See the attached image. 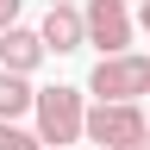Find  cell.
<instances>
[{
    "mask_svg": "<svg viewBox=\"0 0 150 150\" xmlns=\"http://www.w3.org/2000/svg\"><path fill=\"white\" fill-rule=\"evenodd\" d=\"M144 131H150V112L138 100H94L88 106V138L100 150H138Z\"/></svg>",
    "mask_w": 150,
    "mask_h": 150,
    "instance_id": "3957f363",
    "label": "cell"
},
{
    "mask_svg": "<svg viewBox=\"0 0 150 150\" xmlns=\"http://www.w3.org/2000/svg\"><path fill=\"white\" fill-rule=\"evenodd\" d=\"M138 25H144V31H150V0H144V6H138Z\"/></svg>",
    "mask_w": 150,
    "mask_h": 150,
    "instance_id": "30bf717a",
    "label": "cell"
},
{
    "mask_svg": "<svg viewBox=\"0 0 150 150\" xmlns=\"http://www.w3.org/2000/svg\"><path fill=\"white\" fill-rule=\"evenodd\" d=\"M50 150H75V144H50Z\"/></svg>",
    "mask_w": 150,
    "mask_h": 150,
    "instance_id": "7c38bea8",
    "label": "cell"
},
{
    "mask_svg": "<svg viewBox=\"0 0 150 150\" xmlns=\"http://www.w3.org/2000/svg\"><path fill=\"white\" fill-rule=\"evenodd\" d=\"M0 150H50L44 131H25L19 119H0Z\"/></svg>",
    "mask_w": 150,
    "mask_h": 150,
    "instance_id": "ba28073f",
    "label": "cell"
},
{
    "mask_svg": "<svg viewBox=\"0 0 150 150\" xmlns=\"http://www.w3.org/2000/svg\"><path fill=\"white\" fill-rule=\"evenodd\" d=\"M44 44H50V56H69V50H81L88 44V13L75 6V0H50V13H44Z\"/></svg>",
    "mask_w": 150,
    "mask_h": 150,
    "instance_id": "5b68a950",
    "label": "cell"
},
{
    "mask_svg": "<svg viewBox=\"0 0 150 150\" xmlns=\"http://www.w3.org/2000/svg\"><path fill=\"white\" fill-rule=\"evenodd\" d=\"M50 56V44H44V31H31V25H6L0 31V69H38Z\"/></svg>",
    "mask_w": 150,
    "mask_h": 150,
    "instance_id": "8992f818",
    "label": "cell"
},
{
    "mask_svg": "<svg viewBox=\"0 0 150 150\" xmlns=\"http://www.w3.org/2000/svg\"><path fill=\"white\" fill-rule=\"evenodd\" d=\"M88 94H94V100H144V94H150V56H138V50L100 56L94 75H88Z\"/></svg>",
    "mask_w": 150,
    "mask_h": 150,
    "instance_id": "7a4b0ae2",
    "label": "cell"
},
{
    "mask_svg": "<svg viewBox=\"0 0 150 150\" xmlns=\"http://www.w3.org/2000/svg\"><path fill=\"white\" fill-rule=\"evenodd\" d=\"M38 112V88L25 69H0V119H25Z\"/></svg>",
    "mask_w": 150,
    "mask_h": 150,
    "instance_id": "52a82bcc",
    "label": "cell"
},
{
    "mask_svg": "<svg viewBox=\"0 0 150 150\" xmlns=\"http://www.w3.org/2000/svg\"><path fill=\"white\" fill-rule=\"evenodd\" d=\"M138 150H150V131H144V138H138Z\"/></svg>",
    "mask_w": 150,
    "mask_h": 150,
    "instance_id": "8fae6325",
    "label": "cell"
},
{
    "mask_svg": "<svg viewBox=\"0 0 150 150\" xmlns=\"http://www.w3.org/2000/svg\"><path fill=\"white\" fill-rule=\"evenodd\" d=\"M6 25H19V0H0V31Z\"/></svg>",
    "mask_w": 150,
    "mask_h": 150,
    "instance_id": "9c48e42d",
    "label": "cell"
},
{
    "mask_svg": "<svg viewBox=\"0 0 150 150\" xmlns=\"http://www.w3.org/2000/svg\"><path fill=\"white\" fill-rule=\"evenodd\" d=\"M38 131L44 144H81L88 138V100L81 88H38Z\"/></svg>",
    "mask_w": 150,
    "mask_h": 150,
    "instance_id": "6da1fadb",
    "label": "cell"
},
{
    "mask_svg": "<svg viewBox=\"0 0 150 150\" xmlns=\"http://www.w3.org/2000/svg\"><path fill=\"white\" fill-rule=\"evenodd\" d=\"M81 13H88V44L100 50V56L125 50V44H131V31H138V19H131L125 0H88Z\"/></svg>",
    "mask_w": 150,
    "mask_h": 150,
    "instance_id": "277c9868",
    "label": "cell"
}]
</instances>
